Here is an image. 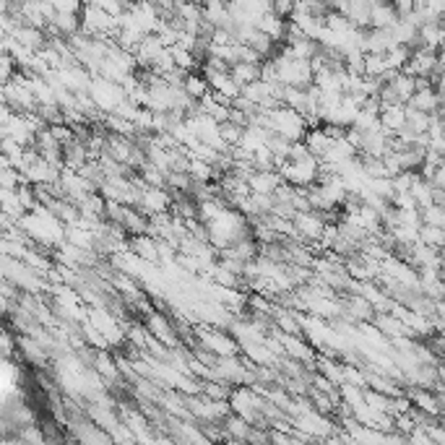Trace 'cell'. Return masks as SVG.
I'll return each instance as SVG.
<instances>
[{
  "label": "cell",
  "mask_w": 445,
  "mask_h": 445,
  "mask_svg": "<svg viewBox=\"0 0 445 445\" xmlns=\"http://www.w3.org/2000/svg\"><path fill=\"white\" fill-rule=\"evenodd\" d=\"M146 331H149V334H154V338H159L162 344H170V346L177 344V336H174L177 331H174V326L167 320L164 313H156L154 310V313L146 318Z\"/></svg>",
  "instance_id": "obj_2"
},
{
  "label": "cell",
  "mask_w": 445,
  "mask_h": 445,
  "mask_svg": "<svg viewBox=\"0 0 445 445\" xmlns=\"http://www.w3.org/2000/svg\"><path fill=\"white\" fill-rule=\"evenodd\" d=\"M381 125L388 136H399L406 128V107H383L381 109Z\"/></svg>",
  "instance_id": "obj_3"
},
{
  "label": "cell",
  "mask_w": 445,
  "mask_h": 445,
  "mask_svg": "<svg viewBox=\"0 0 445 445\" xmlns=\"http://www.w3.org/2000/svg\"><path fill=\"white\" fill-rule=\"evenodd\" d=\"M419 242L432 247V250H445V229L440 227H422L419 229Z\"/></svg>",
  "instance_id": "obj_4"
},
{
  "label": "cell",
  "mask_w": 445,
  "mask_h": 445,
  "mask_svg": "<svg viewBox=\"0 0 445 445\" xmlns=\"http://www.w3.org/2000/svg\"><path fill=\"white\" fill-rule=\"evenodd\" d=\"M294 227H297L300 240H305V242H320V237L326 232L328 221L323 214H318V211H302V214L294 217Z\"/></svg>",
  "instance_id": "obj_1"
}]
</instances>
